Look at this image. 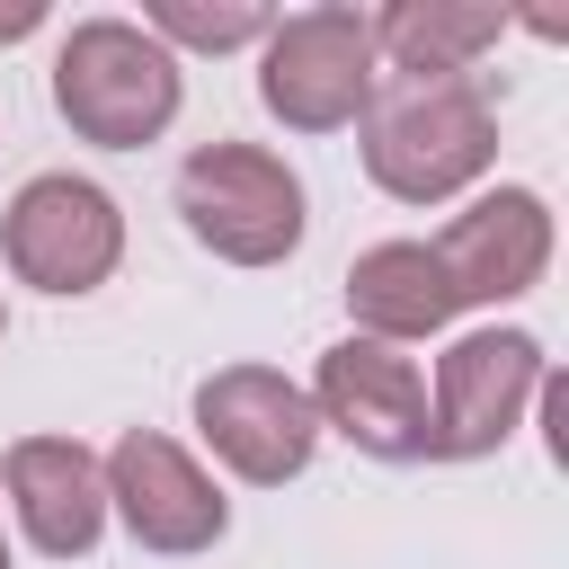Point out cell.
Returning a JSON list of instances; mask_svg holds the SVG:
<instances>
[{
    "instance_id": "cell-13",
    "label": "cell",
    "mask_w": 569,
    "mask_h": 569,
    "mask_svg": "<svg viewBox=\"0 0 569 569\" xmlns=\"http://www.w3.org/2000/svg\"><path fill=\"white\" fill-rule=\"evenodd\" d=\"M373 27V62H391L400 80H471V62L507 36V9L480 0H391L365 9Z\"/></svg>"
},
{
    "instance_id": "cell-14",
    "label": "cell",
    "mask_w": 569,
    "mask_h": 569,
    "mask_svg": "<svg viewBox=\"0 0 569 569\" xmlns=\"http://www.w3.org/2000/svg\"><path fill=\"white\" fill-rule=\"evenodd\" d=\"M267 9L258 0H151L142 9V36L151 44H187V53H240V44H267Z\"/></svg>"
},
{
    "instance_id": "cell-16",
    "label": "cell",
    "mask_w": 569,
    "mask_h": 569,
    "mask_svg": "<svg viewBox=\"0 0 569 569\" xmlns=\"http://www.w3.org/2000/svg\"><path fill=\"white\" fill-rule=\"evenodd\" d=\"M0 569H9V542H0Z\"/></svg>"
},
{
    "instance_id": "cell-2",
    "label": "cell",
    "mask_w": 569,
    "mask_h": 569,
    "mask_svg": "<svg viewBox=\"0 0 569 569\" xmlns=\"http://www.w3.org/2000/svg\"><path fill=\"white\" fill-rule=\"evenodd\" d=\"M53 107L98 151H142L178 116V53L151 44L133 18H80L53 44Z\"/></svg>"
},
{
    "instance_id": "cell-17",
    "label": "cell",
    "mask_w": 569,
    "mask_h": 569,
    "mask_svg": "<svg viewBox=\"0 0 569 569\" xmlns=\"http://www.w3.org/2000/svg\"><path fill=\"white\" fill-rule=\"evenodd\" d=\"M0 329H9V311H0Z\"/></svg>"
},
{
    "instance_id": "cell-7",
    "label": "cell",
    "mask_w": 569,
    "mask_h": 569,
    "mask_svg": "<svg viewBox=\"0 0 569 569\" xmlns=\"http://www.w3.org/2000/svg\"><path fill=\"white\" fill-rule=\"evenodd\" d=\"M196 436L213 445V462L249 489H284L311 471L320 453V418H311V391L284 382L276 365H222L196 382Z\"/></svg>"
},
{
    "instance_id": "cell-8",
    "label": "cell",
    "mask_w": 569,
    "mask_h": 569,
    "mask_svg": "<svg viewBox=\"0 0 569 569\" xmlns=\"http://www.w3.org/2000/svg\"><path fill=\"white\" fill-rule=\"evenodd\" d=\"M98 471H107V516H124V533L142 551L187 560V551H213L231 525V498L213 489V471L160 427H124Z\"/></svg>"
},
{
    "instance_id": "cell-11",
    "label": "cell",
    "mask_w": 569,
    "mask_h": 569,
    "mask_svg": "<svg viewBox=\"0 0 569 569\" xmlns=\"http://www.w3.org/2000/svg\"><path fill=\"white\" fill-rule=\"evenodd\" d=\"M0 480H9V507H18V525H27V542L44 560H89L98 551V533H107V471H98V453L80 436H18Z\"/></svg>"
},
{
    "instance_id": "cell-9",
    "label": "cell",
    "mask_w": 569,
    "mask_h": 569,
    "mask_svg": "<svg viewBox=\"0 0 569 569\" xmlns=\"http://www.w3.org/2000/svg\"><path fill=\"white\" fill-rule=\"evenodd\" d=\"M311 418L373 462H427V373L382 338H338L311 373Z\"/></svg>"
},
{
    "instance_id": "cell-15",
    "label": "cell",
    "mask_w": 569,
    "mask_h": 569,
    "mask_svg": "<svg viewBox=\"0 0 569 569\" xmlns=\"http://www.w3.org/2000/svg\"><path fill=\"white\" fill-rule=\"evenodd\" d=\"M36 27H44V0H0V44H18Z\"/></svg>"
},
{
    "instance_id": "cell-6",
    "label": "cell",
    "mask_w": 569,
    "mask_h": 569,
    "mask_svg": "<svg viewBox=\"0 0 569 569\" xmlns=\"http://www.w3.org/2000/svg\"><path fill=\"white\" fill-rule=\"evenodd\" d=\"M542 373H551V356H542L533 329H471V338H453L436 356V391H427V462L498 453L525 427Z\"/></svg>"
},
{
    "instance_id": "cell-12",
    "label": "cell",
    "mask_w": 569,
    "mask_h": 569,
    "mask_svg": "<svg viewBox=\"0 0 569 569\" xmlns=\"http://www.w3.org/2000/svg\"><path fill=\"white\" fill-rule=\"evenodd\" d=\"M347 311H356V338L409 347V338H436L462 302H453V284H445L427 240H373L347 267Z\"/></svg>"
},
{
    "instance_id": "cell-4",
    "label": "cell",
    "mask_w": 569,
    "mask_h": 569,
    "mask_svg": "<svg viewBox=\"0 0 569 569\" xmlns=\"http://www.w3.org/2000/svg\"><path fill=\"white\" fill-rule=\"evenodd\" d=\"M382 89V62H373V27L365 9H293L267 27L258 44V107L284 124V133H338L365 116V98Z\"/></svg>"
},
{
    "instance_id": "cell-3",
    "label": "cell",
    "mask_w": 569,
    "mask_h": 569,
    "mask_svg": "<svg viewBox=\"0 0 569 569\" xmlns=\"http://www.w3.org/2000/svg\"><path fill=\"white\" fill-rule=\"evenodd\" d=\"M178 213L222 267H284L302 249V178L267 142H196L178 160Z\"/></svg>"
},
{
    "instance_id": "cell-1",
    "label": "cell",
    "mask_w": 569,
    "mask_h": 569,
    "mask_svg": "<svg viewBox=\"0 0 569 569\" xmlns=\"http://www.w3.org/2000/svg\"><path fill=\"white\" fill-rule=\"evenodd\" d=\"M365 178L400 204H453L498 160V107L480 80H391L365 98Z\"/></svg>"
},
{
    "instance_id": "cell-5",
    "label": "cell",
    "mask_w": 569,
    "mask_h": 569,
    "mask_svg": "<svg viewBox=\"0 0 569 569\" xmlns=\"http://www.w3.org/2000/svg\"><path fill=\"white\" fill-rule=\"evenodd\" d=\"M0 249H9L18 284L53 293V302H80V293H98V284L116 276V258H124V213H116V196H107L98 178L44 169V178H27V187L9 196Z\"/></svg>"
},
{
    "instance_id": "cell-10",
    "label": "cell",
    "mask_w": 569,
    "mask_h": 569,
    "mask_svg": "<svg viewBox=\"0 0 569 569\" xmlns=\"http://www.w3.org/2000/svg\"><path fill=\"white\" fill-rule=\"evenodd\" d=\"M427 249H436V267H445V284H453L462 311H471V302H516V293H533L542 267H551V204H542L533 187H489V196H471Z\"/></svg>"
}]
</instances>
